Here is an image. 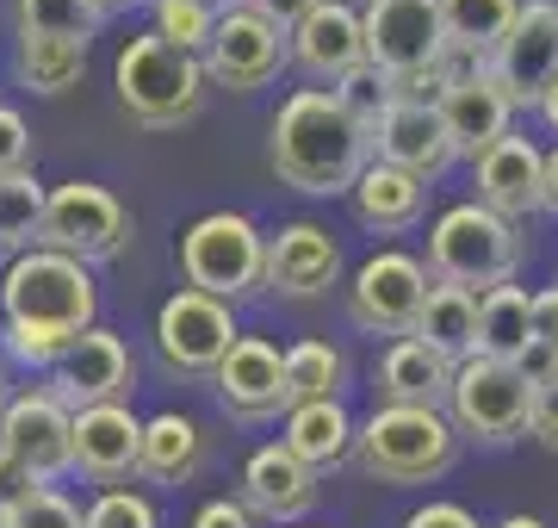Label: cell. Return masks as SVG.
<instances>
[{
    "mask_svg": "<svg viewBox=\"0 0 558 528\" xmlns=\"http://www.w3.org/2000/svg\"><path fill=\"white\" fill-rule=\"evenodd\" d=\"M100 292L94 274L69 255L25 249L0 267V343L25 367H57L94 329Z\"/></svg>",
    "mask_w": 558,
    "mask_h": 528,
    "instance_id": "1",
    "label": "cell"
},
{
    "mask_svg": "<svg viewBox=\"0 0 558 528\" xmlns=\"http://www.w3.org/2000/svg\"><path fill=\"white\" fill-rule=\"evenodd\" d=\"M274 175L299 193H354V181L373 163V124H360L341 94L299 87L274 112Z\"/></svg>",
    "mask_w": 558,
    "mask_h": 528,
    "instance_id": "2",
    "label": "cell"
},
{
    "mask_svg": "<svg viewBox=\"0 0 558 528\" xmlns=\"http://www.w3.org/2000/svg\"><path fill=\"white\" fill-rule=\"evenodd\" d=\"M360 25H366V69L385 75L391 100H440L435 69L447 57L440 0H373Z\"/></svg>",
    "mask_w": 558,
    "mask_h": 528,
    "instance_id": "3",
    "label": "cell"
},
{
    "mask_svg": "<svg viewBox=\"0 0 558 528\" xmlns=\"http://www.w3.org/2000/svg\"><path fill=\"white\" fill-rule=\"evenodd\" d=\"M453 447H459L453 417L447 410H422V405H379L354 429L360 467L379 485H428V479H440L453 467Z\"/></svg>",
    "mask_w": 558,
    "mask_h": 528,
    "instance_id": "4",
    "label": "cell"
},
{
    "mask_svg": "<svg viewBox=\"0 0 558 528\" xmlns=\"http://www.w3.org/2000/svg\"><path fill=\"white\" fill-rule=\"evenodd\" d=\"M428 267H435L440 286H465V292H490V286H509L521 267V237L515 224L497 218L490 205H453L440 212L435 230H428Z\"/></svg>",
    "mask_w": 558,
    "mask_h": 528,
    "instance_id": "5",
    "label": "cell"
},
{
    "mask_svg": "<svg viewBox=\"0 0 558 528\" xmlns=\"http://www.w3.org/2000/svg\"><path fill=\"white\" fill-rule=\"evenodd\" d=\"M112 82H119V106L131 112V119L149 124V131H168V124L199 112L205 69H199V57L174 50V44L156 38V32H143V38H131L119 50Z\"/></svg>",
    "mask_w": 558,
    "mask_h": 528,
    "instance_id": "6",
    "label": "cell"
},
{
    "mask_svg": "<svg viewBox=\"0 0 558 528\" xmlns=\"http://www.w3.org/2000/svg\"><path fill=\"white\" fill-rule=\"evenodd\" d=\"M180 274L193 292L236 305L242 292H255L267 274V237L255 218L242 212H205L186 237H180Z\"/></svg>",
    "mask_w": 558,
    "mask_h": 528,
    "instance_id": "7",
    "label": "cell"
},
{
    "mask_svg": "<svg viewBox=\"0 0 558 528\" xmlns=\"http://www.w3.org/2000/svg\"><path fill=\"white\" fill-rule=\"evenodd\" d=\"M527 410H534V386H527L521 367L484 361V355L453 367L447 417H453L459 435H472V442H484V447L521 442V435H527Z\"/></svg>",
    "mask_w": 558,
    "mask_h": 528,
    "instance_id": "8",
    "label": "cell"
},
{
    "mask_svg": "<svg viewBox=\"0 0 558 528\" xmlns=\"http://www.w3.org/2000/svg\"><path fill=\"white\" fill-rule=\"evenodd\" d=\"M124 237H131V212H124L106 187H94V181L50 187V200H44V224H38V249L69 255V262H81V267H94V262H106V255H119Z\"/></svg>",
    "mask_w": 558,
    "mask_h": 528,
    "instance_id": "9",
    "label": "cell"
},
{
    "mask_svg": "<svg viewBox=\"0 0 558 528\" xmlns=\"http://www.w3.org/2000/svg\"><path fill=\"white\" fill-rule=\"evenodd\" d=\"M292 62V32H279L255 13V7H236V13H218V32L205 44V82L230 87V94H248V87H267Z\"/></svg>",
    "mask_w": 558,
    "mask_h": 528,
    "instance_id": "10",
    "label": "cell"
},
{
    "mask_svg": "<svg viewBox=\"0 0 558 528\" xmlns=\"http://www.w3.org/2000/svg\"><path fill=\"white\" fill-rule=\"evenodd\" d=\"M0 454L38 485L75 467V417L50 398V386L20 392L13 405H0Z\"/></svg>",
    "mask_w": 558,
    "mask_h": 528,
    "instance_id": "11",
    "label": "cell"
},
{
    "mask_svg": "<svg viewBox=\"0 0 558 528\" xmlns=\"http://www.w3.org/2000/svg\"><path fill=\"white\" fill-rule=\"evenodd\" d=\"M422 299H428V267L403 249H379L373 262H360L348 286V317L373 336H410Z\"/></svg>",
    "mask_w": 558,
    "mask_h": 528,
    "instance_id": "12",
    "label": "cell"
},
{
    "mask_svg": "<svg viewBox=\"0 0 558 528\" xmlns=\"http://www.w3.org/2000/svg\"><path fill=\"white\" fill-rule=\"evenodd\" d=\"M490 82L509 106H539L558 82V0H527L509 25V38L490 50Z\"/></svg>",
    "mask_w": 558,
    "mask_h": 528,
    "instance_id": "13",
    "label": "cell"
},
{
    "mask_svg": "<svg viewBox=\"0 0 558 528\" xmlns=\"http://www.w3.org/2000/svg\"><path fill=\"white\" fill-rule=\"evenodd\" d=\"M236 336H242L236 311L223 305V299L193 292V286H180L156 317V348H161V361L174 367V373H218V361L230 355Z\"/></svg>",
    "mask_w": 558,
    "mask_h": 528,
    "instance_id": "14",
    "label": "cell"
},
{
    "mask_svg": "<svg viewBox=\"0 0 558 528\" xmlns=\"http://www.w3.org/2000/svg\"><path fill=\"white\" fill-rule=\"evenodd\" d=\"M292 62H299L311 82L348 87L366 69V25H360L354 0H317L299 25H292Z\"/></svg>",
    "mask_w": 558,
    "mask_h": 528,
    "instance_id": "15",
    "label": "cell"
},
{
    "mask_svg": "<svg viewBox=\"0 0 558 528\" xmlns=\"http://www.w3.org/2000/svg\"><path fill=\"white\" fill-rule=\"evenodd\" d=\"M124 392H131V348L100 324L50 367V398H57L69 417L87 410V405H124Z\"/></svg>",
    "mask_w": 558,
    "mask_h": 528,
    "instance_id": "16",
    "label": "cell"
},
{
    "mask_svg": "<svg viewBox=\"0 0 558 528\" xmlns=\"http://www.w3.org/2000/svg\"><path fill=\"white\" fill-rule=\"evenodd\" d=\"M435 112H440V124H447V149H453V156H472V163H478L484 149H497V143L509 137V119H515V106H509V94L490 82V69L447 82Z\"/></svg>",
    "mask_w": 558,
    "mask_h": 528,
    "instance_id": "17",
    "label": "cell"
},
{
    "mask_svg": "<svg viewBox=\"0 0 558 528\" xmlns=\"http://www.w3.org/2000/svg\"><path fill=\"white\" fill-rule=\"evenodd\" d=\"M373 163H391L416 181H435L453 163L447 149V124H440L435 100H391L373 124Z\"/></svg>",
    "mask_w": 558,
    "mask_h": 528,
    "instance_id": "18",
    "label": "cell"
},
{
    "mask_svg": "<svg viewBox=\"0 0 558 528\" xmlns=\"http://www.w3.org/2000/svg\"><path fill=\"white\" fill-rule=\"evenodd\" d=\"M211 380H218V398L230 417H248L255 423V417L292 410V398H286V355L274 343H260V336H236Z\"/></svg>",
    "mask_w": 558,
    "mask_h": 528,
    "instance_id": "19",
    "label": "cell"
},
{
    "mask_svg": "<svg viewBox=\"0 0 558 528\" xmlns=\"http://www.w3.org/2000/svg\"><path fill=\"white\" fill-rule=\"evenodd\" d=\"M336 280H341V249L323 224L299 218V224H286L279 237H267V274H260V286H274L286 299H317Z\"/></svg>",
    "mask_w": 558,
    "mask_h": 528,
    "instance_id": "20",
    "label": "cell"
},
{
    "mask_svg": "<svg viewBox=\"0 0 558 528\" xmlns=\"http://www.w3.org/2000/svg\"><path fill=\"white\" fill-rule=\"evenodd\" d=\"M143 460V417L131 405H87L75 410V467L87 479H131Z\"/></svg>",
    "mask_w": 558,
    "mask_h": 528,
    "instance_id": "21",
    "label": "cell"
},
{
    "mask_svg": "<svg viewBox=\"0 0 558 528\" xmlns=\"http://www.w3.org/2000/svg\"><path fill=\"white\" fill-rule=\"evenodd\" d=\"M317 504V472L292 460L286 447H255L248 467H242V509L267 516V523H299L304 509Z\"/></svg>",
    "mask_w": 558,
    "mask_h": 528,
    "instance_id": "22",
    "label": "cell"
},
{
    "mask_svg": "<svg viewBox=\"0 0 558 528\" xmlns=\"http://www.w3.org/2000/svg\"><path fill=\"white\" fill-rule=\"evenodd\" d=\"M539 168H546V156H539L527 137L509 131L497 149L478 156V205H490V212L509 218V224L539 212Z\"/></svg>",
    "mask_w": 558,
    "mask_h": 528,
    "instance_id": "23",
    "label": "cell"
},
{
    "mask_svg": "<svg viewBox=\"0 0 558 528\" xmlns=\"http://www.w3.org/2000/svg\"><path fill=\"white\" fill-rule=\"evenodd\" d=\"M379 392L385 405H422V410H447V392H453V361L435 355L416 336H398L379 361Z\"/></svg>",
    "mask_w": 558,
    "mask_h": 528,
    "instance_id": "24",
    "label": "cell"
},
{
    "mask_svg": "<svg viewBox=\"0 0 558 528\" xmlns=\"http://www.w3.org/2000/svg\"><path fill=\"white\" fill-rule=\"evenodd\" d=\"M279 447H286L292 460H304L311 472H329V467H341V460L354 454V417H348L341 398L292 405L286 410V435H279Z\"/></svg>",
    "mask_w": 558,
    "mask_h": 528,
    "instance_id": "25",
    "label": "cell"
},
{
    "mask_svg": "<svg viewBox=\"0 0 558 528\" xmlns=\"http://www.w3.org/2000/svg\"><path fill=\"white\" fill-rule=\"evenodd\" d=\"M416 343H428L435 355L447 361H472L478 355V292H465V286H428V299L416 311V329H410Z\"/></svg>",
    "mask_w": 558,
    "mask_h": 528,
    "instance_id": "26",
    "label": "cell"
},
{
    "mask_svg": "<svg viewBox=\"0 0 558 528\" xmlns=\"http://www.w3.org/2000/svg\"><path fill=\"white\" fill-rule=\"evenodd\" d=\"M354 218L366 224V230H410V224L422 218V200H428V181H416V175H403V168L391 163H366V175L354 181Z\"/></svg>",
    "mask_w": 558,
    "mask_h": 528,
    "instance_id": "27",
    "label": "cell"
},
{
    "mask_svg": "<svg viewBox=\"0 0 558 528\" xmlns=\"http://www.w3.org/2000/svg\"><path fill=\"white\" fill-rule=\"evenodd\" d=\"M534 343V299L521 286H490L478 299V355L515 367Z\"/></svg>",
    "mask_w": 558,
    "mask_h": 528,
    "instance_id": "28",
    "label": "cell"
},
{
    "mask_svg": "<svg viewBox=\"0 0 558 528\" xmlns=\"http://www.w3.org/2000/svg\"><path fill=\"white\" fill-rule=\"evenodd\" d=\"M199 423L193 417H180V410H161V417H149L143 423V460L137 472L143 479H161V485H180V479H193L199 472Z\"/></svg>",
    "mask_w": 558,
    "mask_h": 528,
    "instance_id": "29",
    "label": "cell"
},
{
    "mask_svg": "<svg viewBox=\"0 0 558 528\" xmlns=\"http://www.w3.org/2000/svg\"><path fill=\"white\" fill-rule=\"evenodd\" d=\"M521 0H440V32L453 50H472V57H490L509 25H515Z\"/></svg>",
    "mask_w": 558,
    "mask_h": 528,
    "instance_id": "30",
    "label": "cell"
},
{
    "mask_svg": "<svg viewBox=\"0 0 558 528\" xmlns=\"http://www.w3.org/2000/svg\"><path fill=\"white\" fill-rule=\"evenodd\" d=\"M87 75V44L69 38H20V82L32 94H69Z\"/></svg>",
    "mask_w": 558,
    "mask_h": 528,
    "instance_id": "31",
    "label": "cell"
},
{
    "mask_svg": "<svg viewBox=\"0 0 558 528\" xmlns=\"http://www.w3.org/2000/svg\"><path fill=\"white\" fill-rule=\"evenodd\" d=\"M341 348L329 343H292L286 348V398L292 405H317V398H341Z\"/></svg>",
    "mask_w": 558,
    "mask_h": 528,
    "instance_id": "32",
    "label": "cell"
},
{
    "mask_svg": "<svg viewBox=\"0 0 558 528\" xmlns=\"http://www.w3.org/2000/svg\"><path fill=\"white\" fill-rule=\"evenodd\" d=\"M44 193L38 175L20 168V175H0V243L7 249H38V224H44Z\"/></svg>",
    "mask_w": 558,
    "mask_h": 528,
    "instance_id": "33",
    "label": "cell"
},
{
    "mask_svg": "<svg viewBox=\"0 0 558 528\" xmlns=\"http://www.w3.org/2000/svg\"><path fill=\"white\" fill-rule=\"evenodd\" d=\"M13 13H20V38L87 44L94 25H100V7H94V0H13Z\"/></svg>",
    "mask_w": 558,
    "mask_h": 528,
    "instance_id": "34",
    "label": "cell"
},
{
    "mask_svg": "<svg viewBox=\"0 0 558 528\" xmlns=\"http://www.w3.org/2000/svg\"><path fill=\"white\" fill-rule=\"evenodd\" d=\"M218 32V13L205 0H156V38H168L186 57H205V44Z\"/></svg>",
    "mask_w": 558,
    "mask_h": 528,
    "instance_id": "35",
    "label": "cell"
},
{
    "mask_svg": "<svg viewBox=\"0 0 558 528\" xmlns=\"http://www.w3.org/2000/svg\"><path fill=\"white\" fill-rule=\"evenodd\" d=\"M87 528H161V523H156V504H149L143 491L112 485L87 504Z\"/></svg>",
    "mask_w": 558,
    "mask_h": 528,
    "instance_id": "36",
    "label": "cell"
},
{
    "mask_svg": "<svg viewBox=\"0 0 558 528\" xmlns=\"http://www.w3.org/2000/svg\"><path fill=\"white\" fill-rule=\"evenodd\" d=\"M13 528H87V516H81L57 485H38L32 497L13 504Z\"/></svg>",
    "mask_w": 558,
    "mask_h": 528,
    "instance_id": "37",
    "label": "cell"
},
{
    "mask_svg": "<svg viewBox=\"0 0 558 528\" xmlns=\"http://www.w3.org/2000/svg\"><path fill=\"white\" fill-rule=\"evenodd\" d=\"M527 435L539 447H558V373L534 386V410H527Z\"/></svg>",
    "mask_w": 558,
    "mask_h": 528,
    "instance_id": "38",
    "label": "cell"
},
{
    "mask_svg": "<svg viewBox=\"0 0 558 528\" xmlns=\"http://www.w3.org/2000/svg\"><path fill=\"white\" fill-rule=\"evenodd\" d=\"M25 156H32V131L13 106H0V175H20Z\"/></svg>",
    "mask_w": 558,
    "mask_h": 528,
    "instance_id": "39",
    "label": "cell"
},
{
    "mask_svg": "<svg viewBox=\"0 0 558 528\" xmlns=\"http://www.w3.org/2000/svg\"><path fill=\"white\" fill-rule=\"evenodd\" d=\"M403 528H478V516H472V509H459V504H422Z\"/></svg>",
    "mask_w": 558,
    "mask_h": 528,
    "instance_id": "40",
    "label": "cell"
},
{
    "mask_svg": "<svg viewBox=\"0 0 558 528\" xmlns=\"http://www.w3.org/2000/svg\"><path fill=\"white\" fill-rule=\"evenodd\" d=\"M193 528H255V516L242 504H230V497H211V504L193 516Z\"/></svg>",
    "mask_w": 558,
    "mask_h": 528,
    "instance_id": "41",
    "label": "cell"
},
{
    "mask_svg": "<svg viewBox=\"0 0 558 528\" xmlns=\"http://www.w3.org/2000/svg\"><path fill=\"white\" fill-rule=\"evenodd\" d=\"M248 7H255V13H260L267 25H279V32H292V25H299L304 13L317 7V0H248Z\"/></svg>",
    "mask_w": 558,
    "mask_h": 528,
    "instance_id": "42",
    "label": "cell"
},
{
    "mask_svg": "<svg viewBox=\"0 0 558 528\" xmlns=\"http://www.w3.org/2000/svg\"><path fill=\"white\" fill-rule=\"evenodd\" d=\"M534 343L558 348V286H546V292H534Z\"/></svg>",
    "mask_w": 558,
    "mask_h": 528,
    "instance_id": "43",
    "label": "cell"
},
{
    "mask_svg": "<svg viewBox=\"0 0 558 528\" xmlns=\"http://www.w3.org/2000/svg\"><path fill=\"white\" fill-rule=\"evenodd\" d=\"M32 491H38V479H25V472L0 454V497H7V504H20V497H32Z\"/></svg>",
    "mask_w": 558,
    "mask_h": 528,
    "instance_id": "44",
    "label": "cell"
},
{
    "mask_svg": "<svg viewBox=\"0 0 558 528\" xmlns=\"http://www.w3.org/2000/svg\"><path fill=\"white\" fill-rule=\"evenodd\" d=\"M539 205L558 212V149H546V168H539Z\"/></svg>",
    "mask_w": 558,
    "mask_h": 528,
    "instance_id": "45",
    "label": "cell"
},
{
    "mask_svg": "<svg viewBox=\"0 0 558 528\" xmlns=\"http://www.w3.org/2000/svg\"><path fill=\"white\" fill-rule=\"evenodd\" d=\"M539 112H546V124H553V131H558V82L546 87V100H539Z\"/></svg>",
    "mask_w": 558,
    "mask_h": 528,
    "instance_id": "46",
    "label": "cell"
},
{
    "mask_svg": "<svg viewBox=\"0 0 558 528\" xmlns=\"http://www.w3.org/2000/svg\"><path fill=\"white\" fill-rule=\"evenodd\" d=\"M497 528H546V523H539V516H502Z\"/></svg>",
    "mask_w": 558,
    "mask_h": 528,
    "instance_id": "47",
    "label": "cell"
},
{
    "mask_svg": "<svg viewBox=\"0 0 558 528\" xmlns=\"http://www.w3.org/2000/svg\"><path fill=\"white\" fill-rule=\"evenodd\" d=\"M211 13H236V7H248V0H205Z\"/></svg>",
    "mask_w": 558,
    "mask_h": 528,
    "instance_id": "48",
    "label": "cell"
},
{
    "mask_svg": "<svg viewBox=\"0 0 558 528\" xmlns=\"http://www.w3.org/2000/svg\"><path fill=\"white\" fill-rule=\"evenodd\" d=\"M0 528H13V504L7 497H0Z\"/></svg>",
    "mask_w": 558,
    "mask_h": 528,
    "instance_id": "49",
    "label": "cell"
},
{
    "mask_svg": "<svg viewBox=\"0 0 558 528\" xmlns=\"http://www.w3.org/2000/svg\"><path fill=\"white\" fill-rule=\"evenodd\" d=\"M94 7H100V13H106V7H131V0H94Z\"/></svg>",
    "mask_w": 558,
    "mask_h": 528,
    "instance_id": "50",
    "label": "cell"
},
{
    "mask_svg": "<svg viewBox=\"0 0 558 528\" xmlns=\"http://www.w3.org/2000/svg\"><path fill=\"white\" fill-rule=\"evenodd\" d=\"M0 255H7V243H0Z\"/></svg>",
    "mask_w": 558,
    "mask_h": 528,
    "instance_id": "51",
    "label": "cell"
},
{
    "mask_svg": "<svg viewBox=\"0 0 558 528\" xmlns=\"http://www.w3.org/2000/svg\"><path fill=\"white\" fill-rule=\"evenodd\" d=\"M366 7H373V0H366Z\"/></svg>",
    "mask_w": 558,
    "mask_h": 528,
    "instance_id": "52",
    "label": "cell"
},
{
    "mask_svg": "<svg viewBox=\"0 0 558 528\" xmlns=\"http://www.w3.org/2000/svg\"><path fill=\"white\" fill-rule=\"evenodd\" d=\"M0 386H7V380H0Z\"/></svg>",
    "mask_w": 558,
    "mask_h": 528,
    "instance_id": "53",
    "label": "cell"
}]
</instances>
